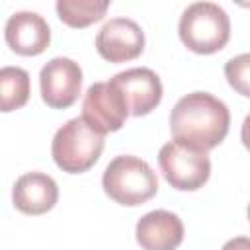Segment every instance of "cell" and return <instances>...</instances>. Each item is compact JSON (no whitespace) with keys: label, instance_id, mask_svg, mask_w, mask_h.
<instances>
[{"label":"cell","instance_id":"277c9868","mask_svg":"<svg viewBox=\"0 0 250 250\" xmlns=\"http://www.w3.org/2000/svg\"><path fill=\"white\" fill-rule=\"evenodd\" d=\"M178 33L189 51L197 55H211L229 43L230 20L215 2H193L182 12Z\"/></svg>","mask_w":250,"mask_h":250},{"label":"cell","instance_id":"ba28073f","mask_svg":"<svg viewBox=\"0 0 250 250\" xmlns=\"http://www.w3.org/2000/svg\"><path fill=\"white\" fill-rule=\"evenodd\" d=\"M109 82L117 88L121 94L129 115L141 117L156 109V105L162 100V82L158 74L150 68L137 66V68H127L123 72H117Z\"/></svg>","mask_w":250,"mask_h":250},{"label":"cell","instance_id":"5b68a950","mask_svg":"<svg viewBox=\"0 0 250 250\" xmlns=\"http://www.w3.org/2000/svg\"><path fill=\"white\" fill-rule=\"evenodd\" d=\"M158 164L166 182L180 191H195L211 176L207 152L180 141H170L160 148Z\"/></svg>","mask_w":250,"mask_h":250},{"label":"cell","instance_id":"4fadbf2b","mask_svg":"<svg viewBox=\"0 0 250 250\" xmlns=\"http://www.w3.org/2000/svg\"><path fill=\"white\" fill-rule=\"evenodd\" d=\"M109 8L107 0H59L55 4L57 16L68 27H88L100 21Z\"/></svg>","mask_w":250,"mask_h":250},{"label":"cell","instance_id":"6da1fadb","mask_svg":"<svg viewBox=\"0 0 250 250\" xmlns=\"http://www.w3.org/2000/svg\"><path fill=\"white\" fill-rule=\"evenodd\" d=\"M229 125V107L209 92L186 94L170 111V129L174 141L205 152L225 141Z\"/></svg>","mask_w":250,"mask_h":250},{"label":"cell","instance_id":"8fae6325","mask_svg":"<svg viewBox=\"0 0 250 250\" xmlns=\"http://www.w3.org/2000/svg\"><path fill=\"white\" fill-rule=\"evenodd\" d=\"M135 238L143 250H176L184 240V223L176 213L156 209L137 221Z\"/></svg>","mask_w":250,"mask_h":250},{"label":"cell","instance_id":"5bb4252c","mask_svg":"<svg viewBox=\"0 0 250 250\" xmlns=\"http://www.w3.org/2000/svg\"><path fill=\"white\" fill-rule=\"evenodd\" d=\"M29 74L20 66H4L0 70V109L4 113L20 109L29 100Z\"/></svg>","mask_w":250,"mask_h":250},{"label":"cell","instance_id":"2e32d148","mask_svg":"<svg viewBox=\"0 0 250 250\" xmlns=\"http://www.w3.org/2000/svg\"><path fill=\"white\" fill-rule=\"evenodd\" d=\"M221 250H250V238L248 236H236L223 244Z\"/></svg>","mask_w":250,"mask_h":250},{"label":"cell","instance_id":"ac0fdd59","mask_svg":"<svg viewBox=\"0 0 250 250\" xmlns=\"http://www.w3.org/2000/svg\"><path fill=\"white\" fill-rule=\"evenodd\" d=\"M248 221H250V203H248Z\"/></svg>","mask_w":250,"mask_h":250},{"label":"cell","instance_id":"7c38bea8","mask_svg":"<svg viewBox=\"0 0 250 250\" xmlns=\"http://www.w3.org/2000/svg\"><path fill=\"white\" fill-rule=\"evenodd\" d=\"M57 199L59 186L43 172H27L20 176L12 189L14 207L25 215H43L55 207Z\"/></svg>","mask_w":250,"mask_h":250},{"label":"cell","instance_id":"52a82bcc","mask_svg":"<svg viewBox=\"0 0 250 250\" xmlns=\"http://www.w3.org/2000/svg\"><path fill=\"white\" fill-rule=\"evenodd\" d=\"M82 117L100 133L107 135L119 131L129 117V109L117 92V88L107 82L92 84L82 100Z\"/></svg>","mask_w":250,"mask_h":250},{"label":"cell","instance_id":"9c48e42d","mask_svg":"<svg viewBox=\"0 0 250 250\" xmlns=\"http://www.w3.org/2000/svg\"><path fill=\"white\" fill-rule=\"evenodd\" d=\"M96 49L109 62H127L145 49V33L131 18H111L96 35Z\"/></svg>","mask_w":250,"mask_h":250},{"label":"cell","instance_id":"e0dca14e","mask_svg":"<svg viewBox=\"0 0 250 250\" xmlns=\"http://www.w3.org/2000/svg\"><path fill=\"white\" fill-rule=\"evenodd\" d=\"M240 139H242V145L246 146V150H250V113H248V115L244 117V121H242Z\"/></svg>","mask_w":250,"mask_h":250},{"label":"cell","instance_id":"8992f818","mask_svg":"<svg viewBox=\"0 0 250 250\" xmlns=\"http://www.w3.org/2000/svg\"><path fill=\"white\" fill-rule=\"evenodd\" d=\"M43 102L53 109L70 107L82 90V68L68 57H55L39 72Z\"/></svg>","mask_w":250,"mask_h":250},{"label":"cell","instance_id":"3957f363","mask_svg":"<svg viewBox=\"0 0 250 250\" xmlns=\"http://www.w3.org/2000/svg\"><path fill=\"white\" fill-rule=\"evenodd\" d=\"M104 191L119 205L135 207L152 199L158 191L156 172L139 156H115L102 176Z\"/></svg>","mask_w":250,"mask_h":250},{"label":"cell","instance_id":"7a4b0ae2","mask_svg":"<svg viewBox=\"0 0 250 250\" xmlns=\"http://www.w3.org/2000/svg\"><path fill=\"white\" fill-rule=\"evenodd\" d=\"M104 143V133L94 129L84 117H72L57 129L51 143V154L62 172L82 174L98 162Z\"/></svg>","mask_w":250,"mask_h":250},{"label":"cell","instance_id":"9a60e30c","mask_svg":"<svg viewBox=\"0 0 250 250\" xmlns=\"http://www.w3.org/2000/svg\"><path fill=\"white\" fill-rule=\"evenodd\" d=\"M225 78L234 92L250 98V53L229 59L225 62Z\"/></svg>","mask_w":250,"mask_h":250},{"label":"cell","instance_id":"30bf717a","mask_svg":"<svg viewBox=\"0 0 250 250\" xmlns=\"http://www.w3.org/2000/svg\"><path fill=\"white\" fill-rule=\"evenodd\" d=\"M8 47L21 57L41 55L51 43V29L37 12H16L8 18L4 27Z\"/></svg>","mask_w":250,"mask_h":250}]
</instances>
